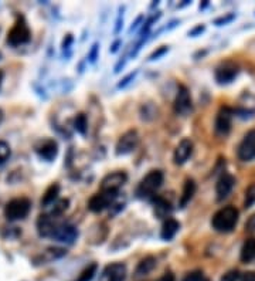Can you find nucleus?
I'll use <instances>...</instances> for the list:
<instances>
[{
    "mask_svg": "<svg viewBox=\"0 0 255 281\" xmlns=\"http://www.w3.org/2000/svg\"><path fill=\"white\" fill-rule=\"evenodd\" d=\"M10 155H12L10 145L6 141H0V166L4 165L9 161Z\"/></svg>",
    "mask_w": 255,
    "mask_h": 281,
    "instance_id": "28",
    "label": "nucleus"
},
{
    "mask_svg": "<svg viewBox=\"0 0 255 281\" xmlns=\"http://www.w3.org/2000/svg\"><path fill=\"white\" fill-rule=\"evenodd\" d=\"M73 127L75 131L81 135H85L87 131H88V119H87V115L85 114H78L75 115L73 121Z\"/></svg>",
    "mask_w": 255,
    "mask_h": 281,
    "instance_id": "26",
    "label": "nucleus"
},
{
    "mask_svg": "<svg viewBox=\"0 0 255 281\" xmlns=\"http://www.w3.org/2000/svg\"><path fill=\"white\" fill-rule=\"evenodd\" d=\"M167 51H169V47H167V46H162V47H159L158 50H155V51L149 56V61H155V60L160 58V57L164 56Z\"/></svg>",
    "mask_w": 255,
    "mask_h": 281,
    "instance_id": "33",
    "label": "nucleus"
},
{
    "mask_svg": "<svg viewBox=\"0 0 255 281\" xmlns=\"http://www.w3.org/2000/svg\"><path fill=\"white\" fill-rule=\"evenodd\" d=\"M238 158L244 162L253 161L255 158V130L245 133L244 139L238 147Z\"/></svg>",
    "mask_w": 255,
    "mask_h": 281,
    "instance_id": "13",
    "label": "nucleus"
},
{
    "mask_svg": "<svg viewBox=\"0 0 255 281\" xmlns=\"http://www.w3.org/2000/svg\"><path fill=\"white\" fill-rule=\"evenodd\" d=\"M124 7L119 9V15H118V19H116V26H115V34H118L121 32V26H122V21H124Z\"/></svg>",
    "mask_w": 255,
    "mask_h": 281,
    "instance_id": "39",
    "label": "nucleus"
},
{
    "mask_svg": "<svg viewBox=\"0 0 255 281\" xmlns=\"http://www.w3.org/2000/svg\"><path fill=\"white\" fill-rule=\"evenodd\" d=\"M119 46H121V40H116V41L111 46V49H110L111 53H116V51H118V49H119Z\"/></svg>",
    "mask_w": 255,
    "mask_h": 281,
    "instance_id": "44",
    "label": "nucleus"
},
{
    "mask_svg": "<svg viewBox=\"0 0 255 281\" xmlns=\"http://www.w3.org/2000/svg\"><path fill=\"white\" fill-rule=\"evenodd\" d=\"M68 206H70V200L68 199H58L55 203H53L50 206V210L47 213L50 216H53V217H57V216H61L68 209Z\"/></svg>",
    "mask_w": 255,
    "mask_h": 281,
    "instance_id": "25",
    "label": "nucleus"
},
{
    "mask_svg": "<svg viewBox=\"0 0 255 281\" xmlns=\"http://www.w3.org/2000/svg\"><path fill=\"white\" fill-rule=\"evenodd\" d=\"M241 281H255V273L254 271H247L242 274Z\"/></svg>",
    "mask_w": 255,
    "mask_h": 281,
    "instance_id": "42",
    "label": "nucleus"
},
{
    "mask_svg": "<svg viewBox=\"0 0 255 281\" xmlns=\"http://www.w3.org/2000/svg\"><path fill=\"white\" fill-rule=\"evenodd\" d=\"M255 203V183L250 185L245 190V199H244V207L248 209Z\"/></svg>",
    "mask_w": 255,
    "mask_h": 281,
    "instance_id": "30",
    "label": "nucleus"
},
{
    "mask_svg": "<svg viewBox=\"0 0 255 281\" xmlns=\"http://www.w3.org/2000/svg\"><path fill=\"white\" fill-rule=\"evenodd\" d=\"M164 175L162 170H150L145 178L139 182V185L136 187V195L141 199H145L152 196L159 187L163 185Z\"/></svg>",
    "mask_w": 255,
    "mask_h": 281,
    "instance_id": "4",
    "label": "nucleus"
},
{
    "mask_svg": "<svg viewBox=\"0 0 255 281\" xmlns=\"http://www.w3.org/2000/svg\"><path fill=\"white\" fill-rule=\"evenodd\" d=\"M191 110H193V99H191L190 91L186 85L180 84L177 88L176 98H175V111L177 115L187 116L191 113Z\"/></svg>",
    "mask_w": 255,
    "mask_h": 281,
    "instance_id": "7",
    "label": "nucleus"
},
{
    "mask_svg": "<svg viewBox=\"0 0 255 281\" xmlns=\"http://www.w3.org/2000/svg\"><path fill=\"white\" fill-rule=\"evenodd\" d=\"M238 67L231 63V61H227V63H223L220 64L219 67L216 68L214 71V77H216V81L221 84V85H225V84H230L233 83L238 75Z\"/></svg>",
    "mask_w": 255,
    "mask_h": 281,
    "instance_id": "12",
    "label": "nucleus"
},
{
    "mask_svg": "<svg viewBox=\"0 0 255 281\" xmlns=\"http://www.w3.org/2000/svg\"><path fill=\"white\" fill-rule=\"evenodd\" d=\"M156 281H175V274L173 273H170V271H167V273H164L163 276L159 279V280Z\"/></svg>",
    "mask_w": 255,
    "mask_h": 281,
    "instance_id": "43",
    "label": "nucleus"
},
{
    "mask_svg": "<svg viewBox=\"0 0 255 281\" xmlns=\"http://www.w3.org/2000/svg\"><path fill=\"white\" fill-rule=\"evenodd\" d=\"M51 239L58 243L73 244L78 239V229L71 223H57Z\"/></svg>",
    "mask_w": 255,
    "mask_h": 281,
    "instance_id": "8",
    "label": "nucleus"
},
{
    "mask_svg": "<svg viewBox=\"0 0 255 281\" xmlns=\"http://www.w3.org/2000/svg\"><path fill=\"white\" fill-rule=\"evenodd\" d=\"M141 113H142V118L147 119V121H149V119H155V118L158 116V110L155 108L153 104H145V105L142 107Z\"/></svg>",
    "mask_w": 255,
    "mask_h": 281,
    "instance_id": "29",
    "label": "nucleus"
},
{
    "mask_svg": "<svg viewBox=\"0 0 255 281\" xmlns=\"http://www.w3.org/2000/svg\"><path fill=\"white\" fill-rule=\"evenodd\" d=\"M36 153L47 162H53L58 155V144L53 138H43L34 145Z\"/></svg>",
    "mask_w": 255,
    "mask_h": 281,
    "instance_id": "9",
    "label": "nucleus"
},
{
    "mask_svg": "<svg viewBox=\"0 0 255 281\" xmlns=\"http://www.w3.org/2000/svg\"><path fill=\"white\" fill-rule=\"evenodd\" d=\"M245 230L250 231V233H254L255 231V213L248 219V222L245 223Z\"/></svg>",
    "mask_w": 255,
    "mask_h": 281,
    "instance_id": "40",
    "label": "nucleus"
},
{
    "mask_svg": "<svg viewBox=\"0 0 255 281\" xmlns=\"http://www.w3.org/2000/svg\"><path fill=\"white\" fill-rule=\"evenodd\" d=\"M98 54H99V44H98V43H94L91 50H90V53H88V60H90V63H95L96 58H98Z\"/></svg>",
    "mask_w": 255,
    "mask_h": 281,
    "instance_id": "35",
    "label": "nucleus"
},
{
    "mask_svg": "<svg viewBox=\"0 0 255 281\" xmlns=\"http://www.w3.org/2000/svg\"><path fill=\"white\" fill-rule=\"evenodd\" d=\"M153 205H155V213H156L158 217L164 219V220L169 219V215H170L172 210H173L170 202H167L162 196H158V198L153 199Z\"/></svg>",
    "mask_w": 255,
    "mask_h": 281,
    "instance_id": "23",
    "label": "nucleus"
},
{
    "mask_svg": "<svg viewBox=\"0 0 255 281\" xmlns=\"http://www.w3.org/2000/svg\"><path fill=\"white\" fill-rule=\"evenodd\" d=\"M241 262L242 263H250L253 262L255 259V239L251 237V239H247L242 247H241Z\"/></svg>",
    "mask_w": 255,
    "mask_h": 281,
    "instance_id": "24",
    "label": "nucleus"
},
{
    "mask_svg": "<svg viewBox=\"0 0 255 281\" xmlns=\"http://www.w3.org/2000/svg\"><path fill=\"white\" fill-rule=\"evenodd\" d=\"M128 182L127 172L116 170L108 173L102 181H101V192H110V193H119V189Z\"/></svg>",
    "mask_w": 255,
    "mask_h": 281,
    "instance_id": "6",
    "label": "nucleus"
},
{
    "mask_svg": "<svg viewBox=\"0 0 255 281\" xmlns=\"http://www.w3.org/2000/svg\"><path fill=\"white\" fill-rule=\"evenodd\" d=\"M207 6H208V1H204L203 4H200V10H203V9H204V7H207Z\"/></svg>",
    "mask_w": 255,
    "mask_h": 281,
    "instance_id": "46",
    "label": "nucleus"
},
{
    "mask_svg": "<svg viewBox=\"0 0 255 281\" xmlns=\"http://www.w3.org/2000/svg\"><path fill=\"white\" fill-rule=\"evenodd\" d=\"M127 274V265L124 263H111L101 271L99 281H125Z\"/></svg>",
    "mask_w": 255,
    "mask_h": 281,
    "instance_id": "11",
    "label": "nucleus"
},
{
    "mask_svg": "<svg viewBox=\"0 0 255 281\" xmlns=\"http://www.w3.org/2000/svg\"><path fill=\"white\" fill-rule=\"evenodd\" d=\"M239 212L234 206L221 207L211 219V226L219 233H230L236 229L238 223Z\"/></svg>",
    "mask_w": 255,
    "mask_h": 281,
    "instance_id": "1",
    "label": "nucleus"
},
{
    "mask_svg": "<svg viewBox=\"0 0 255 281\" xmlns=\"http://www.w3.org/2000/svg\"><path fill=\"white\" fill-rule=\"evenodd\" d=\"M179 229H180V223H179L176 219L169 217V219H166V220H164L163 225H162L160 237L163 239L164 242H170V240H172V239L177 234Z\"/></svg>",
    "mask_w": 255,
    "mask_h": 281,
    "instance_id": "19",
    "label": "nucleus"
},
{
    "mask_svg": "<svg viewBox=\"0 0 255 281\" xmlns=\"http://www.w3.org/2000/svg\"><path fill=\"white\" fill-rule=\"evenodd\" d=\"M156 264H158V260H156L153 256H146L145 259H142L141 262L138 263L136 270H135V274H136L138 277L147 276L149 273H152V271L156 268Z\"/></svg>",
    "mask_w": 255,
    "mask_h": 281,
    "instance_id": "21",
    "label": "nucleus"
},
{
    "mask_svg": "<svg viewBox=\"0 0 255 281\" xmlns=\"http://www.w3.org/2000/svg\"><path fill=\"white\" fill-rule=\"evenodd\" d=\"M138 73H139L138 70H135V71L129 73V74H128L127 77H125V78H122V80H121V81L118 83V88H125L127 85H129V84H130V83H132V81H133V80L136 78V75H138Z\"/></svg>",
    "mask_w": 255,
    "mask_h": 281,
    "instance_id": "31",
    "label": "nucleus"
},
{
    "mask_svg": "<svg viewBox=\"0 0 255 281\" xmlns=\"http://www.w3.org/2000/svg\"><path fill=\"white\" fill-rule=\"evenodd\" d=\"M30 210H32V200L29 198L20 196V198H15L9 200L4 206L3 213L9 222H17V220L26 219Z\"/></svg>",
    "mask_w": 255,
    "mask_h": 281,
    "instance_id": "2",
    "label": "nucleus"
},
{
    "mask_svg": "<svg viewBox=\"0 0 255 281\" xmlns=\"http://www.w3.org/2000/svg\"><path fill=\"white\" fill-rule=\"evenodd\" d=\"M32 40V30L24 20L23 16H17V20L15 21L13 27L7 33V44L12 47H18L23 44H27Z\"/></svg>",
    "mask_w": 255,
    "mask_h": 281,
    "instance_id": "3",
    "label": "nucleus"
},
{
    "mask_svg": "<svg viewBox=\"0 0 255 281\" xmlns=\"http://www.w3.org/2000/svg\"><path fill=\"white\" fill-rule=\"evenodd\" d=\"M3 78H4V73H3V70H0V87H1V83H3Z\"/></svg>",
    "mask_w": 255,
    "mask_h": 281,
    "instance_id": "45",
    "label": "nucleus"
},
{
    "mask_svg": "<svg viewBox=\"0 0 255 281\" xmlns=\"http://www.w3.org/2000/svg\"><path fill=\"white\" fill-rule=\"evenodd\" d=\"M1 121H3V111L0 110V122H1Z\"/></svg>",
    "mask_w": 255,
    "mask_h": 281,
    "instance_id": "47",
    "label": "nucleus"
},
{
    "mask_svg": "<svg viewBox=\"0 0 255 281\" xmlns=\"http://www.w3.org/2000/svg\"><path fill=\"white\" fill-rule=\"evenodd\" d=\"M201 281H210V280H208V279H206V277H204V279H203V280H201Z\"/></svg>",
    "mask_w": 255,
    "mask_h": 281,
    "instance_id": "48",
    "label": "nucleus"
},
{
    "mask_svg": "<svg viewBox=\"0 0 255 281\" xmlns=\"http://www.w3.org/2000/svg\"><path fill=\"white\" fill-rule=\"evenodd\" d=\"M119 193H110V192H99L94 195L91 199L88 200V209L92 213H99L105 209L112 206L116 200Z\"/></svg>",
    "mask_w": 255,
    "mask_h": 281,
    "instance_id": "10",
    "label": "nucleus"
},
{
    "mask_svg": "<svg viewBox=\"0 0 255 281\" xmlns=\"http://www.w3.org/2000/svg\"><path fill=\"white\" fill-rule=\"evenodd\" d=\"M67 254V250L65 248H60V247H48L46 248L40 256H37L34 259L36 264H46V263L53 262L57 259H61Z\"/></svg>",
    "mask_w": 255,
    "mask_h": 281,
    "instance_id": "18",
    "label": "nucleus"
},
{
    "mask_svg": "<svg viewBox=\"0 0 255 281\" xmlns=\"http://www.w3.org/2000/svg\"><path fill=\"white\" fill-rule=\"evenodd\" d=\"M1 57H3V56H1V51H0V60H1Z\"/></svg>",
    "mask_w": 255,
    "mask_h": 281,
    "instance_id": "49",
    "label": "nucleus"
},
{
    "mask_svg": "<svg viewBox=\"0 0 255 281\" xmlns=\"http://www.w3.org/2000/svg\"><path fill=\"white\" fill-rule=\"evenodd\" d=\"M193 153V142L191 139L189 138H183L182 141L177 144L176 149H175V153H173V161L176 165H184L189 158L191 156Z\"/></svg>",
    "mask_w": 255,
    "mask_h": 281,
    "instance_id": "16",
    "label": "nucleus"
},
{
    "mask_svg": "<svg viewBox=\"0 0 255 281\" xmlns=\"http://www.w3.org/2000/svg\"><path fill=\"white\" fill-rule=\"evenodd\" d=\"M139 145V133L136 130H129L125 133L121 135V138L118 139L116 142V147H115V152L116 155H128V153H132L133 150L138 148Z\"/></svg>",
    "mask_w": 255,
    "mask_h": 281,
    "instance_id": "5",
    "label": "nucleus"
},
{
    "mask_svg": "<svg viewBox=\"0 0 255 281\" xmlns=\"http://www.w3.org/2000/svg\"><path fill=\"white\" fill-rule=\"evenodd\" d=\"M239 280V273H238L237 270H230V271H227L223 277H221V280L220 281H238Z\"/></svg>",
    "mask_w": 255,
    "mask_h": 281,
    "instance_id": "34",
    "label": "nucleus"
},
{
    "mask_svg": "<svg viewBox=\"0 0 255 281\" xmlns=\"http://www.w3.org/2000/svg\"><path fill=\"white\" fill-rule=\"evenodd\" d=\"M236 185V179L231 173L228 172H223L221 176L219 178L217 183H216V195H217V200L221 202L224 199L228 198V195L231 193L233 187Z\"/></svg>",
    "mask_w": 255,
    "mask_h": 281,
    "instance_id": "15",
    "label": "nucleus"
},
{
    "mask_svg": "<svg viewBox=\"0 0 255 281\" xmlns=\"http://www.w3.org/2000/svg\"><path fill=\"white\" fill-rule=\"evenodd\" d=\"M96 270H98V264L92 263V264H90L88 267H85L81 271V274L78 276V279L75 281H91L95 277V274H96Z\"/></svg>",
    "mask_w": 255,
    "mask_h": 281,
    "instance_id": "27",
    "label": "nucleus"
},
{
    "mask_svg": "<svg viewBox=\"0 0 255 281\" xmlns=\"http://www.w3.org/2000/svg\"><path fill=\"white\" fill-rule=\"evenodd\" d=\"M142 21H143V16H138V17H136V20L132 23V26H130V29H129V33H132L133 30H136V29L141 26V23H142Z\"/></svg>",
    "mask_w": 255,
    "mask_h": 281,
    "instance_id": "41",
    "label": "nucleus"
},
{
    "mask_svg": "<svg viewBox=\"0 0 255 281\" xmlns=\"http://www.w3.org/2000/svg\"><path fill=\"white\" fill-rule=\"evenodd\" d=\"M203 279H204L203 271H201V270H194V271L187 273L186 277L183 279V281H201Z\"/></svg>",
    "mask_w": 255,
    "mask_h": 281,
    "instance_id": "32",
    "label": "nucleus"
},
{
    "mask_svg": "<svg viewBox=\"0 0 255 281\" xmlns=\"http://www.w3.org/2000/svg\"><path fill=\"white\" fill-rule=\"evenodd\" d=\"M74 43V37L73 34H67L64 40H63V50L65 51V50H70V47L73 46Z\"/></svg>",
    "mask_w": 255,
    "mask_h": 281,
    "instance_id": "38",
    "label": "nucleus"
},
{
    "mask_svg": "<svg viewBox=\"0 0 255 281\" xmlns=\"http://www.w3.org/2000/svg\"><path fill=\"white\" fill-rule=\"evenodd\" d=\"M204 30H206V26H204V24H199V26H196L194 29H191V30L189 32V36H191V37H197V36H200Z\"/></svg>",
    "mask_w": 255,
    "mask_h": 281,
    "instance_id": "37",
    "label": "nucleus"
},
{
    "mask_svg": "<svg viewBox=\"0 0 255 281\" xmlns=\"http://www.w3.org/2000/svg\"><path fill=\"white\" fill-rule=\"evenodd\" d=\"M36 226L40 237H50L51 239V236H53L55 230V226H57L55 217L50 216L48 213H43V215L38 216Z\"/></svg>",
    "mask_w": 255,
    "mask_h": 281,
    "instance_id": "17",
    "label": "nucleus"
},
{
    "mask_svg": "<svg viewBox=\"0 0 255 281\" xmlns=\"http://www.w3.org/2000/svg\"><path fill=\"white\" fill-rule=\"evenodd\" d=\"M196 189H197V186H196L194 179L187 178V179L184 181L182 196H180V202H179L180 207H186L190 203V200L193 199V196H194V193H196Z\"/></svg>",
    "mask_w": 255,
    "mask_h": 281,
    "instance_id": "20",
    "label": "nucleus"
},
{
    "mask_svg": "<svg viewBox=\"0 0 255 281\" xmlns=\"http://www.w3.org/2000/svg\"><path fill=\"white\" fill-rule=\"evenodd\" d=\"M58 195H60V185L54 182L50 186L46 189L43 198H41V206L43 207H50L53 203H55L58 200Z\"/></svg>",
    "mask_w": 255,
    "mask_h": 281,
    "instance_id": "22",
    "label": "nucleus"
},
{
    "mask_svg": "<svg viewBox=\"0 0 255 281\" xmlns=\"http://www.w3.org/2000/svg\"><path fill=\"white\" fill-rule=\"evenodd\" d=\"M236 19V15H227V16H221L219 19L214 20V24L216 26H224V24H228L230 21H233V20Z\"/></svg>",
    "mask_w": 255,
    "mask_h": 281,
    "instance_id": "36",
    "label": "nucleus"
},
{
    "mask_svg": "<svg viewBox=\"0 0 255 281\" xmlns=\"http://www.w3.org/2000/svg\"><path fill=\"white\" fill-rule=\"evenodd\" d=\"M233 116H234V110H231L230 107H221L220 108L217 116H216V127H214L219 135L225 136L228 132L231 131Z\"/></svg>",
    "mask_w": 255,
    "mask_h": 281,
    "instance_id": "14",
    "label": "nucleus"
}]
</instances>
